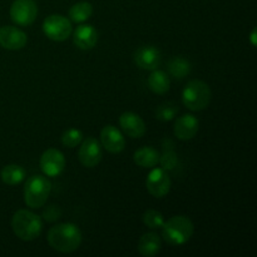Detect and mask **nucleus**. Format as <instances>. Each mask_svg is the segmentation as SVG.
Returning <instances> with one entry per match:
<instances>
[{
	"label": "nucleus",
	"instance_id": "f257e3e1",
	"mask_svg": "<svg viewBox=\"0 0 257 257\" xmlns=\"http://www.w3.org/2000/svg\"><path fill=\"white\" fill-rule=\"evenodd\" d=\"M47 240L53 250L62 253H72L79 248L83 236L77 225L65 222L53 226L48 231Z\"/></svg>",
	"mask_w": 257,
	"mask_h": 257
},
{
	"label": "nucleus",
	"instance_id": "f03ea898",
	"mask_svg": "<svg viewBox=\"0 0 257 257\" xmlns=\"http://www.w3.org/2000/svg\"><path fill=\"white\" fill-rule=\"evenodd\" d=\"M193 232L195 226L187 216H173L162 226L163 240L171 246L185 245L191 240Z\"/></svg>",
	"mask_w": 257,
	"mask_h": 257
},
{
	"label": "nucleus",
	"instance_id": "7ed1b4c3",
	"mask_svg": "<svg viewBox=\"0 0 257 257\" xmlns=\"http://www.w3.org/2000/svg\"><path fill=\"white\" fill-rule=\"evenodd\" d=\"M12 228L15 236L22 241H33L42 233L43 221L32 211L19 210L13 216Z\"/></svg>",
	"mask_w": 257,
	"mask_h": 257
},
{
	"label": "nucleus",
	"instance_id": "20e7f679",
	"mask_svg": "<svg viewBox=\"0 0 257 257\" xmlns=\"http://www.w3.org/2000/svg\"><path fill=\"white\" fill-rule=\"evenodd\" d=\"M212 92L207 83L200 79H193L187 83L182 92V102L185 107L192 112H200L210 105Z\"/></svg>",
	"mask_w": 257,
	"mask_h": 257
},
{
	"label": "nucleus",
	"instance_id": "39448f33",
	"mask_svg": "<svg viewBox=\"0 0 257 257\" xmlns=\"http://www.w3.org/2000/svg\"><path fill=\"white\" fill-rule=\"evenodd\" d=\"M52 191V183L47 177L34 175L24 186V202L30 208H40L47 203Z\"/></svg>",
	"mask_w": 257,
	"mask_h": 257
},
{
	"label": "nucleus",
	"instance_id": "423d86ee",
	"mask_svg": "<svg viewBox=\"0 0 257 257\" xmlns=\"http://www.w3.org/2000/svg\"><path fill=\"white\" fill-rule=\"evenodd\" d=\"M43 32L53 42H64L72 35V22L60 14H52L43 22Z\"/></svg>",
	"mask_w": 257,
	"mask_h": 257
},
{
	"label": "nucleus",
	"instance_id": "0eeeda50",
	"mask_svg": "<svg viewBox=\"0 0 257 257\" xmlns=\"http://www.w3.org/2000/svg\"><path fill=\"white\" fill-rule=\"evenodd\" d=\"M38 17V5L34 0H14L10 7V18L20 27L33 24Z\"/></svg>",
	"mask_w": 257,
	"mask_h": 257
},
{
	"label": "nucleus",
	"instance_id": "6e6552de",
	"mask_svg": "<svg viewBox=\"0 0 257 257\" xmlns=\"http://www.w3.org/2000/svg\"><path fill=\"white\" fill-rule=\"evenodd\" d=\"M78 158L84 167H97L103 158V150L99 141L94 137H87L83 140L78 151Z\"/></svg>",
	"mask_w": 257,
	"mask_h": 257
},
{
	"label": "nucleus",
	"instance_id": "1a4fd4ad",
	"mask_svg": "<svg viewBox=\"0 0 257 257\" xmlns=\"http://www.w3.org/2000/svg\"><path fill=\"white\" fill-rule=\"evenodd\" d=\"M39 165L47 177H58L65 170V157L59 150L49 148L43 152Z\"/></svg>",
	"mask_w": 257,
	"mask_h": 257
},
{
	"label": "nucleus",
	"instance_id": "9d476101",
	"mask_svg": "<svg viewBox=\"0 0 257 257\" xmlns=\"http://www.w3.org/2000/svg\"><path fill=\"white\" fill-rule=\"evenodd\" d=\"M147 191L156 198H163L168 195L171 190V178L167 171L161 168H155L151 171L146 180Z\"/></svg>",
	"mask_w": 257,
	"mask_h": 257
},
{
	"label": "nucleus",
	"instance_id": "9b49d317",
	"mask_svg": "<svg viewBox=\"0 0 257 257\" xmlns=\"http://www.w3.org/2000/svg\"><path fill=\"white\" fill-rule=\"evenodd\" d=\"M100 145L109 153L118 155L125 148V140L117 127L107 124L100 131Z\"/></svg>",
	"mask_w": 257,
	"mask_h": 257
},
{
	"label": "nucleus",
	"instance_id": "f8f14e48",
	"mask_svg": "<svg viewBox=\"0 0 257 257\" xmlns=\"http://www.w3.org/2000/svg\"><path fill=\"white\" fill-rule=\"evenodd\" d=\"M28 37L22 29L12 25L0 28V45L7 50H20L27 45Z\"/></svg>",
	"mask_w": 257,
	"mask_h": 257
},
{
	"label": "nucleus",
	"instance_id": "ddd939ff",
	"mask_svg": "<svg viewBox=\"0 0 257 257\" xmlns=\"http://www.w3.org/2000/svg\"><path fill=\"white\" fill-rule=\"evenodd\" d=\"M161 52L153 45H142L135 52V63L145 70H155L161 64Z\"/></svg>",
	"mask_w": 257,
	"mask_h": 257
},
{
	"label": "nucleus",
	"instance_id": "4468645a",
	"mask_svg": "<svg viewBox=\"0 0 257 257\" xmlns=\"http://www.w3.org/2000/svg\"><path fill=\"white\" fill-rule=\"evenodd\" d=\"M119 125L131 138H141L146 133V123L137 113L124 112L119 117Z\"/></svg>",
	"mask_w": 257,
	"mask_h": 257
},
{
	"label": "nucleus",
	"instance_id": "2eb2a0df",
	"mask_svg": "<svg viewBox=\"0 0 257 257\" xmlns=\"http://www.w3.org/2000/svg\"><path fill=\"white\" fill-rule=\"evenodd\" d=\"M98 42V32L93 25L82 24L73 32V43L82 50H90Z\"/></svg>",
	"mask_w": 257,
	"mask_h": 257
},
{
	"label": "nucleus",
	"instance_id": "dca6fc26",
	"mask_svg": "<svg viewBox=\"0 0 257 257\" xmlns=\"http://www.w3.org/2000/svg\"><path fill=\"white\" fill-rule=\"evenodd\" d=\"M200 122L197 118L192 114H183L182 117L177 118L173 127V132L177 140L190 141L197 135Z\"/></svg>",
	"mask_w": 257,
	"mask_h": 257
},
{
	"label": "nucleus",
	"instance_id": "f3484780",
	"mask_svg": "<svg viewBox=\"0 0 257 257\" xmlns=\"http://www.w3.org/2000/svg\"><path fill=\"white\" fill-rule=\"evenodd\" d=\"M161 237L155 232H147L142 235L138 241V251L145 257H153L157 255L161 250Z\"/></svg>",
	"mask_w": 257,
	"mask_h": 257
},
{
	"label": "nucleus",
	"instance_id": "a211bd4d",
	"mask_svg": "<svg viewBox=\"0 0 257 257\" xmlns=\"http://www.w3.org/2000/svg\"><path fill=\"white\" fill-rule=\"evenodd\" d=\"M160 152L153 147H142L133 155V161L142 168H153L160 162Z\"/></svg>",
	"mask_w": 257,
	"mask_h": 257
},
{
	"label": "nucleus",
	"instance_id": "6ab92c4d",
	"mask_svg": "<svg viewBox=\"0 0 257 257\" xmlns=\"http://www.w3.org/2000/svg\"><path fill=\"white\" fill-rule=\"evenodd\" d=\"M148 88L152 90L155 94L163 95L170 90V77L167 75V73L163 72V70L155 69L152 70V73L150 74L147 79Z\"/></svg>",
	"mask_w": 257,
	"mask_h": 257
},
{
	"label": "nucleus",
	"instance_id": "aec40b11",
	"mask_svg": "<svg viewBox=\"0 0 257 257\" xmlns=\"http://www.w3.org/2000/svg\"><path fill=\"white\" fill-rule=\"evenodd\" d=\"M25 170L22 166L18 165H8L3 167L2 172H0V178L5 185L15 186L22 183L25 180Z\"/></svg>",
	"mask_w": 257,
	"mask_h": 257
},
{
	"label": "nucleus",
	"instance_id": "412c9836",
	"mask_svg": "<svg viewBox=\"0 0 257 257\" xmlns=\"http://www.w3.org/2000/svg\"><path fill=\"white\" fill-rule=\"evenodd\" d=\"M168 73L176 79H183L187 77L192 70V65L187 59L182 57H173L171 58L167 64Z\"/></svg>",
	"mask_w": 257,
	"mask_h": 257
},
{
	"label": "nucleus",
	"instance_id": "4be33fe9",
	"mask_svg": "<svg viewBox=\"0 0 257 257\" xmlns=\"http://www.w3.org/2000/svg\"><path fill=\"white\" fill-rule=\"evenodd\" d=\"M93 5L89 2H79L69 9V20L73 23H84L92 17Z\"/></svg>",
	"mask_w": 257,
	"mask_h": 257
},
{
	"label": "nucleus",
	"instance_id": "5701e85b",
	"mask_svg": "<svg viewBox=\"0 0 257 257\" xmlns=\"http://www.w3.org/2000/svg\"><path fill=\"white\" fill-rule=\"evenodd\" d=\"M178 113V107L175 104V103H163L160 107H157L156 109V118L161 122H170L173 118L177 115Z\"/></svg>",
	"mask_w": 257,
	"mask_h": 257
},
{
	"label": "nucleus",
	"instance_id": "b1692460",
	"mask_svg": "<svg viewBox=\"0 0 257 257\" xmlns=\"http://www.w3.org/2000/svg\"><path fill=\"white\" fill-rule=\"evenodd\" d=\"M143 223L147 227L152 228V230H157V228H162L163 223H165V217L161 212L157 210H147L142 216Z\"/></svg>",
	"mask_w": 257,
	"mask_h": 257
},
{
	"label": "nucleus",
	"instance_id": "393cba45",
	"mask_svg": "<svg viewBox=\"0 0 257 257\" xmlns=\"http://www.w3.org/2000/svg\"><path fill=\"white\" fill-rule=\"evenodd\" d=\"M83 133L77 128H70L62 135V143L64 147L75 148L82 143Z\"/></svg>",
	"mask_w": 257,
	"mask_h": 257
},
{
	"label": "nucleus",
	"instance_id": "a878e982",
	"mask_svg": "<svg viewBox=\"0 0 257 257\" xmlns=\"http://www.w3.org/2000/svg\"><path fill=\"white\" fill-rule=\"evenodd\" d=\"M160 163L162 166V168L165 171H172L177 167L178 165V157L177 153L173 150H167L165 148V152H163L162 156H160Z\"/></svg>",
	"mask_w": 257,
	"mask_h": 257
},
{
	"label": "nucleus",
	"instance_id": "bb28decb",
	"mask_svg": "<svg viewBox=\"0 0 257 257\" xmlns=\"http://www.w3.org/2000/svg\"><path fill=\"white\" fill-rule=\"evenodd\" d=\"M43 217L47 222H55V221L62 217V210L58 206H49L43 212Z\"/></svg>",
	"mask_w": 257,
	"mask_h": 257
},
{
	"label": "nucleus",
	"instance_id": "cd10ccee",
	"mask_svg": "<svg viewBox=\"0 0 257 257\" xmlns=\"http://www.w3.org/2000/svg\"><path fill=\"white\" fill-rule=\"evenodd\" d=\"M250 40H251V44L255 47L257 44V40H256V29H253L252 32H251V35H250Z\"/></svg>",
	"mask_w": 257,
	"mask_h": 257
}]
</instances>
